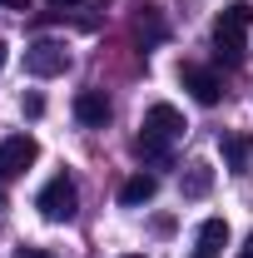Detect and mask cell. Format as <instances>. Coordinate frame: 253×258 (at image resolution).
Returning a JSON list of instances; mask_svg holds the SVG:
<instances>
[{
	"instance_id": "2e32d148",
	"label": "cell",
	"mask_w": 253,
	"mask_h": 258,
	"mask_svg": "<svg viewBox=\"0 0 253 258\" xmlns=\"http://www.w3.org/2000/svg\"><path fill=\"white\" fill-rule=\"evenodd\" d=\"M5 55H10V50H5V40H0V70H5Z\"/></svg>"
},
{
	"instance_id": "52a82bcc",
	"label": "cell",
	"mask_w": 253,
	"mask_h": 258,
	"mask_svg": "<svg viewBox=\"0 0 253 258\" xmlns=\"http://www.w3.org/2000/svg\"><path fill=\"white\" fill-rule=\"evenodd\" d=\"M109 114H114V109H109V95H104V90H80V95H75V119H80V124L104 129Z\"/></svg>"
},
{
	"instance_id": "4fadbf2b",
	"label": "cell",
	"mask_w": 253,
	"mask_h": 258,
	"mask_svg": "<svg viewBox=\"0 0 253 258\" xmlns=\"http://www.w3.org/2000/svg\"><path fill=\"white\" fill-rule=\"evenodd\" d=\"M25 114H30V119H40V114H45V99L30 95V99H25Z\"/></svg>"
},
{
	"instance_id": "ba28073f",
	"label": "cell",
	"mask_w": 253,
	"mask_h": 258,
	"mask_svg": "<svg viewBox=\"0 0 253 258\" xmlns=\"http://www.w3.org/2000/svg\"><path fill=\"white\" fill-rule=\"evenodd\" d=\"M154 194H159V179L139 169V174H129L124 184H119V204H124V209H139V204H149Z\"/></svg>"
},
{
	"instance_id": "9a60e30c",
	"label": "cell",
	"mask_w": 253,
	"mask_h": 258,
	"mask_svg": "<svg viewBox=\"0 0 253 258\" xmlns=\"http://www.w3.org/2000/svg\"><path fill=\"white\" fill-rule=\"evenodd\" d=\"M238 258H253V238H248V243H243V248H238Z\"/></svg>"
},
{
	"instance_id": "6da1fadb",
	"label": "cell",
	"mask_w": 253,
	"mask_h": 258,
	"mask_svg": "<svg viewBox=\"0 0 253 258\" xmlns=\"http://www.w3.org/2000/svg\"><path fill=\"white\" fill-rule=\"evenodd\" d=\"M139 129H144V134L134 139V154L144 164H169V144L184 134V114H179L174 104H149Z\"/></svg>"
},
{
	"instance_id": "7c38bea8",
	"label": "cell",
	"mask_w": 253,
	"mask_h": 258,
	"mask_svg": "<svg viewBox=\"0 0 253 258\" xmlns=\"http://www.w3.org/2000/svg\"><path fill=\"white\" fill-rule=\"evenodd\" d=\"M15 258H55L50 248H35V243H25V248H15Z\"/></svg>"
},
{
	"instance_id": "5b68a950",
	"label": "cell",
	"mask_w": 253,
	"mask_h": 258,
	"mask_svg": "<svg viewBox=\"0 0 253 258\" xmlns=\"http://www.w3.org/2000/svg\"><path fill=\"white\" fill-rule=\"evenodd\" d=\"M25 70L40 75V80H55L70 70V50H65L60 40H35L30 50H25Z\"/></svg>"
},
{
	"instance_id": "277c9868",
	"label": "cell",
	"mask_w": 253,
	"mask_h": 258,
	"mask_svg": "<svg viewBox=\"0 0 253 258\" xmlns=\"http://www.w3.org/2000/svg\"><path fill=\"white\" fill-rule=\"evenodd\" d=\"M35 159H40V144H35L30 134H10V139L0 144V184L20 179V174H25Z\"/></svg>"
},
{
	"instance_id": "30bf717a",
	"label": "cell",
	"mask_w": 253,
	"mask_h": 258,
	"mask_svg": "<svg viewBox=\"0 0 253 258\" xmlns=\"http://www.w3.org/2000/svg\"><path fill=\"white\" fill-rule=\"evenodd\" d=\"M248 154H253V139L248 134H223V159L233 174H248Z\"/></svg>"
},
{
	"instance_id": "5bb4252c",
	"label": "cell",
	"mask_w": 253,
	"mask_h": 258,
	"mask_svg": "<svg viewBox=\"0 0 253 258\" xmlns=\"http://www.w3.org/2000/svg\"><path fill=\"white\" fill-rule=\"evenodd\" d=\"M50 5H55V10H70V5H80V0H50Z\"/></svg>"
},
{
	"instance_id": "e0dca14e",
	"label": "cell",
	"mask_w": 253,
	"mask_h": 258,
	"mask_svg": "<svg viewBox=\"0 0 253 258\" xmlns=\"http://www.w3.org/2000/svg\"><path fill=\"white\" fill-rule=\"evenodd\" d=\"M119 258H144V253H119Z\"/></svg>"
},
{
	"instance_id": "3957f363",
	"label": "cell",
	"mask_w": 253,
	"mask_h": 258,
	"mask_svg": "<svg viewBox=\"0 0 253 258\" xmlns=\"http://www.w3.org/2000/svg\"><path fill=\"white\" fill-rule=\"evenodd\" d=\"M35 209H40V219H50V224H70L75 209H80V189H75V179H70V174H55L45 189L35 194Z\"/></svg>"
},
{
	"instance_id": "9c48e42d",
	"label": "cell",
	"mask_w": 253,
	"mask_h": 258,
	"mask_svg": "<svg viewBox=\"0 0 253 258\" xmlns=\"http://www.w3.org/2000/svg\"><path fill=\"white\" fill-rule=\"evenodd\" d=\"M223 248H228V224L223 219H204L199 243H194V258H219Z\"/></svg>"
},
{
	"instance_id": "7a4b0ae2",
	"label": "cell",
	"mask_w": 253,
	"mask_h": 258,
	"mask_svg": "<svg viewBox=\"0 0 253 258\" xmlns=\"http://www.w3.org/2000/svg\"><path fill=\"white\" fill-rule=\"evenodd\" d=\"M248 30H253V5L248 0H233V5L219 10V20H214V50H219L223 64H243V55H248Z\"/></svg>"
},
{
	"instance_id": "8992f818",
	"label": "cell",
	"mask_w": 253,
	"mask_h": 258,
	"mask_svg": "<svg viewBox=\"0 0 253 258\" xmlns=\"http://www.w3.org/2000/svg\"><path fill=\"white\" fill-rule=\"evenodd\" d=\"M179 85H184L199 104H219L223 99V80L214 70H204V64H184V70H179Z\"/></svg>"
},
{
	"instance_id": "8fae6325",
	"label": "cell",
	"mask_w": 253,
	"mask_h": 258,
	"mask_svg": "<svg viewBox=\"0 0 253 258\" xmlns=\"http://www.w3.org/2000/svg\"><path fill=\"white\" fill-rule=\"evenodd\" d=\"M209 189H214V169H209V164H189V174H184V199H204Z\"/></svg>"
}]
</instances>
